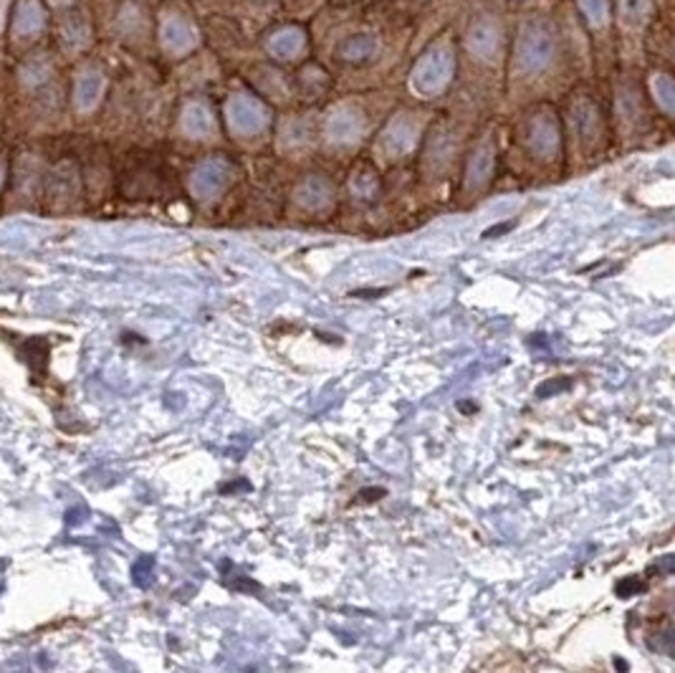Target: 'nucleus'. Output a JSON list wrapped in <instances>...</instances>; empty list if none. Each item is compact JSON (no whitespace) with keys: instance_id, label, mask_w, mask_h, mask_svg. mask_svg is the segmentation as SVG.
Listing matches in <instances>:
<instances>
[{"instance_id":"1","label":"nucleus","mask_w":675,"mask_h":673,"mask_svg":"<svg viewBox=\"0 0 675 673\" xmlns=\"http://www.w3.org/2000/svg\"><path fill=\"white\" fill-rule=\"evenodd\" d=\"M642 590H645V584H642V580H640V577H635V575L622 577V580L617 582V587H615V592L620 595V598H632V595H640Z\"/></svg>"},{"instance_id":"2","label":"nucleus","mask_w":675,"mask_h":673,"mask_svg":"<svg viewBox=\"0 0 675 673\" xmlns=\"http://www.w3.org/2000/svg\"><path fill=\"white\" fill-rule=\"evenodd\" d=\"M152 564L154 560L152 557H142L140 562L134 564V582L140 584V587H147L149 582H152Z\"/></svg>"},{"instance_id":"3","label":"nucleus","mask_w":675,"mask_h":673,"mask_svg":"<svg viewBox=\"0 0 675 673\" xmlns=\"http://www.w3.org/2000/svg\"><path fill=\"white\" fill-rule=\"evenodd\" d=\"M385 494H387V491H385L382 486H367L360 491L357 501H380V499H385Z\"/></svg>"},{"instance_id":"4","label":"nucleus","mask_w":675,"mask_h":673,"mask_svg":"<svg viewBox=\"0 0 675 673\" xmlns=\"http://www.w3.org/2000/svg\"><path fill=\"white\" fill-rule=\"evenodd\" d=\"M566 385H569L566 380H564V382H546V385H542V387H539V398H549L551 392H562L559 387H566Z\"/></svg>"},{"instance_id":"5","label":"nucleus","mask_w":675,"mask_h":673,"mask_svg":"<svg viewBox=\"0 0 675 673\" xmlns=\"http://www.w3.org/2000/svg\"><path fill=\"white\" fill-rule=\"evenodd\" d=\"M235 488H250L248 481H238V483H228L223 486V494H235Z\"/></svg>"},{"instance_id":"6","label":"nucleus","mask_w":675,"mask_h":673,"mask_svg":"<svg viewBox=\"0 0 675 673\" xmlns=\"http://www.w3.org/2000/svg\"><path fill=\"white\" fill-rule=\"evenodd\" d=\"M461 410H463V413H465V415L476 413V403H473V405H470V403H461Z\"/></svg>"},{"instance_id":"7","label":"nucleus","mask_w":675,"mask_h":673,"mask_svg":"<svg viewBox=\"0 0 675 673\" xmlns=\"http://www.w3.org/2000/svg\"><path fill=\"white\" fill-rule=\"evenodd\" d=\"M615 666L620 668V673H627V663L622 658H615Z\"/></svg>"}]
</instances>
